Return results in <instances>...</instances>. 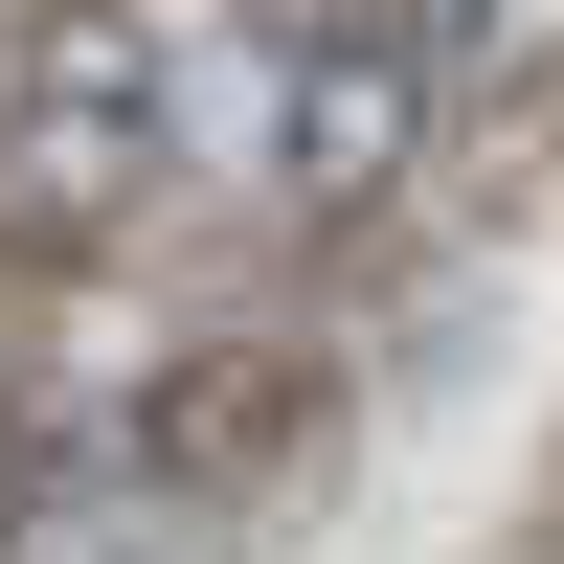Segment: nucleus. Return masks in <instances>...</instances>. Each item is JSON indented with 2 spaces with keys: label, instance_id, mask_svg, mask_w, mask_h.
Here are the masks:
<instances>
[{
  "label": "nucleus",
  "instance_id": "obj_2",
  "mask_svg": "<svg viewBox=\"0 0 564 564\" xmlns=\"http://www.w3.org/2000/svg\"><path fill=\"white\" fill-rule=\"evenodd\" d=\"M90 452H113L135 497H181V520H294L316 475H339V361L271 339V316H226V339H159L113 406H90Z\"/></svg>",
  "mask_w": 564,
  "mask_h": 564
},
{
  "label": "nucleus",
  "instance_id": "obj_4",
  "mask_svg": "<svg viewBox=\"0 0 564 564\" xmlns=\"http://www.w3.org/2000/svg\"><path fill=\"white\" fill-rule=\"evenodd\" d=\"M68 452H90V406L45 384V339H23V316H0V520H23V497L68 475Z\"/></svg>",
  "mask_w": 564,
  "mask_h": 564
},
{
  "label": "nucleus",
  "instance_id": "obj_1",
  "mask_svg": "<svg viewBox=\"0 0 564 564\" xmlns=\"http://www.w3.org/2000/svg\"><path fill=\"white\" fill-rule=\"evenodd\" d=\"M181 113H204V68L159 45V0H45L0 68V249H113L181 181Z\"/></svg>",
  "mask_w": 564,
  "mask_h": 564
},
{
  "label": "nucleus",
  "instance_id": "obj_3",
  "mask_svg": "<svg viewBox=\"0 0 564 564\" xmlns=\"http://www.w3.org/2000/svg\"><path fill=\"white\" fill-rule=\"evenodd\" d=\"M0 564H226V520H181V497H135L113 452H68V475L0 520Z\"/></svg>",
  "mask_w": 564,
  "mask_h": 564
}]
</instances>
